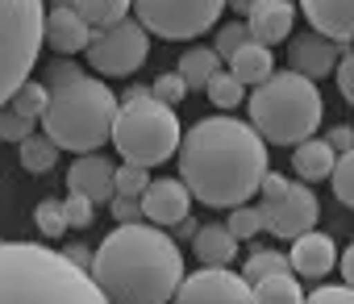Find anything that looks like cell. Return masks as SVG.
<instances>
[{"label": "cell", "instance_id": "44", "mask_svg": "<svg viewBox=\"0 0 354 304\" xmlns=\"http://www.w3.org/2000/svg\"><path fill=\"white\" fill-rule=\"evenodd\" d=\"M225 5H230L234 13H242V17H246V13H250V9L259 5V0H225Z\"/></svg>", "mask_w": 354, "mask_h": 304}, {"label": "cell", "instance_id": "4", "mask_svg": "<svg viewBox=\"0 0 354 304\" xmlns=\"http://www.w3.org/2000/svg\"><path fill=\"white\" fill-rule=\"evenodd\" d=\"M0 304H109L96 279L42 242H0Z\"/></svg>", "mask_w": 354, "mask_h": 304}, {"label": "cell", "instance_id": "2", "mask_svg": "<svg viewBox=\"0 0 354 304\" xmlns=\"http://www.w3.org/2000/svg\"><path fill=\"white\" fill-rule=\"evenodd\" d=\"M88 275L109 304H167L184 283V250L150 221L117 225L92 250Z\"/></svg>", "mask_w": 354, "mask_h": 304}, {"label": "cell", "instance_id": "21", "mask_svg": "<svg viewBox=\"0 0 354 304\" xmlns=\"http://www.w3.org/2000/svg\"><path fill=\"white\" fill-rule=\"evenodd\" d=\"M225 63H230L225 71H230L238 84H246V88H259V84L275 71V55H271V46H263V42H254V38H250L246 46H238Z\"/></svg>", "mask_w": 354, "mask_h": 304}, {"label": "cell", "instance_id": "7", "mask_svg": "<svg viewBox=\"0 0 354 304\" xmlns=\"http://www.w3.org/2000/svg\"><path fill=\"white\" fill-rule=\"evenodd\" d=\"M42 0H0V104H9L13 92L34 75L42 50Z\"/></svg>", "mask_w": 354, "mask_h": 304}, {"label": "cell", "instance_id": "34", "mask_svg": "<svg viewBox=\"0 0 354 304\" xmlns=\"http://www.w3.org/2000/svg\"><path fill=\"white\" fill-rule=\"evenodd\" d=\"M150 96H154V100H162V104H171V108H175V104H180V100H184V96H188V84H184V79H180V71H162V75H158V79H154V84H150Z\"/></svg>", "mask_w": 354, "mask_h": 304}, {"label": "cell", "instance_id": "40", "mask_svg": "<svg viewBox=\"0 0 354 304\" xmlns=\"http://www.w3.org/2000/svg\"><path fill=\"white\" fill-rule=\"evenodd\" d=\"M304 304H354V287H346V283L342 287H333V283L329 287H313Z\"/></svg>", "mask_w": 354, "mask_h": 304}, {"label": "cell", "instance_id": "9", "mask_svg": "<svg viewBox=\"0 0 354 304\" xmlns=\"http://www.w3.org/2000/svg\"><path fill=\"white\" fill-rule=\"evenodd\" d=\"M88 67L100 75V79H121V75H133L146 59H150V34L142 30V21H117L109 30H96L92 34V46L84 50Z\"/></svg>", "mask_w": 354, "mask_h": 304}, {"label": "cell", "instance_id": "20", "mask_svg": "<svg viewBox=\"0 0 354 304\" xmlns=\"http://www.w3.org/2000/svg\"><path fill=\"white\" fill-rule=\"evenodd\" d=\"M333 163H337V150L325 142V137H304L300 146H292V171L304 180V184H321L333 175Z\"/></svg>", "mask_w": 354, "mask_h": 304}, {"label": "cell", "instance_id": "1", "mask_svg": "<svg viewBox=\"0 0 354 304\" xmlns=\"http://www.w3.org/2000/svg\"><path fill=\"white\" fill-rule=\"evenodd\" d=\"M175 159H180L184 188L205 209L250 205V196H259L263 175L271 171V155H267V142L259 137V129L230 113L201 117L184 133Z\"/></svg>", "mask_w": 354, "mask_h": 304}, {"label": "cell", "instance_id": "17", "mask_svg": "<svg viewBox=\"0 0 354 304\" xmlns=\"http://www.w3.org/2000/svg\"><path fill=\"white\" fill-rule=\"evenodd\" d=\"M292 26H296V5H292V0H259V5L246 13L250 38L271 46V50L292 38Z\"/></svg>", "mask_w": 354, "mask_h": 304}, {"label": "cell", "instance_id": "3", "mask_svg": "<svg viewBox=\"0 0 354 304\" xmlns=\"http://www.w3.org/2000/svg\"><path fill=\"white\" fill-rule=\"evenodd\" d=\"M50 88V104L42 113V129L59 150H71V155H92L113 137V121L121 100L113 96V88L100 75L80 71L75 63L59 59L46 79Z\"/></svg>", "mask_w": 354, "mask_h": 304}, {"label": "cell", "instance_id": "23", "mask_svg": "<svg viewBox=\"0 0 354 304\" xmlns=\"http://www.w3.org/2000/svg\"><path fill=\"white\" fill-rule=\"evenodd\" d=\"M250 300L254 304H304L308 292L300 287V279L292 271H283V275H267V279L250 283Z\"/></svg>", "mask_w": 354, "mask_h": 304}, {"label": "cell", "instance_id": "18", "mask_svg": "<svg viewBox=\"0 0 354 304\" xmlns=\"http://www.w3.org/2000/svg\"><path fill=\"white\" fill-rule=\"evenodd\" d=\"M304 21L333 42H354V0H300Z\"/></svg>", "mask_w": 354, "mask_h": 304}, {"label": "cell", "instance_id": "45", "mask_svg": "<svg viewBox=\"0 0 354 304\" xmlns=\"http://www.w3.org/2000/svg\"><path fill=\"white\" fill-rule=\"evenodd\" d=\"M350 129H354V125H350Z\"/></svg>", "mask_w": 354, "mask_h": 304}, {"label": "cell", "instance_id": "36", "mask_svg": "<svg viewBox=\"0 0 354 304\" xmlns=\"http://www.w3.org/2000/svg\"><path fill=\"white\" fill-rule=\"evenodd\" d=\"M63 217H67L71 229H88L92 217H96V205L84 200V196H75V192H67V200H63Z\"/></svg>", "mask_w": 354, "mask_h": 304}, {"label": "cell", "instance_id": "30", "mask_svg": "<svg viewBox=\"0 0 354 304\" xmlns=\"http://www.w3.org/2000/svg\"><path fill=\"white\" fill-rule=\"evenodd\" d=\"M329 184H333V196H337V205L354 209V150H346V155H337V163H333V175H329Z\"/></svg>", "mask_w": 354, "mask_h": 304}, {"label": "cell", "instance_id": "33", "mask_svg": "<svg viewBox=\"0 0 354 304\" xmlns=\"http://www.w3.org/2000/svg\"><path fill=\"white\" fill-rule=\"evenodd\" d=\"M34 225L42 229V238H63V234H67L63 200H42V205L34 209Z\"/></svg>", "mask_w": 354, "mask_h": 304}, {"label": "cell", "instance_id": "11", "mask_svg": "<svg viewBox=\"0 0 354 304\" xmlns=\"http://www.w3.org/2000/svg\"><path fill=\"white\" fill-rule=\"evenodd\" d=\"M342 42H333V38H321L317 30L313 34H292L288 38V71H296V75H304V79H325V75H333L337 71V63H342Z\"/></svg>", "mask_w": 354, "mask_h": 304}, {"label": "cell", "instance_id": "10", "mask_svg": "<svg viewBox=\"0 0 354 304\" xmlns=\"http://www.w3.org/2000/svg\"><path fill=\"white\" fill-rule=\"evenodd\" d=\"M171 304H254V300L246 275H238L234 267H201L184 275Z\"/></svg>", "mask_w": 354, "mask_h": 304}, {"label": "cell", "instance_id": "19", "mask_svg": "<svg viewBox=\"0 0 354 304\" xmlns=\"http://www.w3.org/2000/svg\"><path fill=\"white\" fill-rule=\"evenodd\" d=\"M192 254L201 258V267H234V258H238V238L230 234L225 221L201 225V229L192 234Z\"/></svg>", "mask_w": 354, "mask_h": 304}, {"label": "cell", "instance_id": "14", "mask_svg": "<svg viewBox=\"0 0 354 304\" xmlns=\"http://www.w3.org/2000/svg\"><path fill=\"white\" fill-rule=\"evenodd\" d=\"M92 26L75 13V5H55L46 9L42 21V46H50L55 55H84L92 46Z\"/></svg>", "mask_w": 354, "mask_h": 304}, {"label": "cell", "instance_id": "39", "mask_svg": "<svg viewBox=\"0 0 354 304\" xmlns=\"http://www.w3.org/2000/svg\"><path fill=\"white\" fill-rule=\"evenodd\" d=\"M333 75H337V88H342V100L354 108V46L342 55V63H337V71H333Z\"/></svg>", "mask_w": 354, "mask_h": 304}, {"label": "cell", "instance_id": "31", "mask_svg": "<svg viewBox=\"0 0 354 304\" xmlns=\"http://www.w3.org/2000/svg\"><path fill=\"white\" fill-rule=\"evenodd\" d=\"M34 125H38V121L21 117L13 104H0V142H13V146H21L26 137H34Z\"/></svg>", "mask_w": 354, "mask_h": 304}, {"label": "cell", "instance_id": "16", "mask_svg": "<svg viewBox=\"0 0 354 304\" xmlns=\"http://www.w3.org/2000/svg\"><path fill=\"white\" fill-rule=\"evenodd\" d=\"M113 180H117V163H109L104 155H80L67 171V188L92 205H109L117 196Z\"/></svg>", "mask_w": 354, "mask_h": 304}, {"label": "cell", "instance_id": "5", "mask_svg": "<svg viewBox=\"0 0 354 304\" xmlns=\"http://www.w3.org/2000/svg\"><path fill=\"white\" fill-rule=\"evenodd\" d=\"M246 113L267 146H300L304 137H317L325 104H321V92L313 79H304L296 71H271L250 92Z\"/></svg>", "mask_w": 354, "mask_h": 304}, {"label": "cell", "instance_id": "37", "mask_svg": "<svg viewBox=\"0 0 354 304\" xmlns=\"http://www.w3.org/2000/svg\"><path fill=\"white\" fill-rule=\"evenodd\" d=\"M288 188H292V180L288 175H279V171H267L263 175V184H259V196H263V209L271 213L283 196H288Z\"/></svg>", "mask_w": 354, "mask_h": 304}, {"label": "cell", "instance_id": "27", "mask_svg": "<svg viewBox=\"0 0 354 304\" xmlns=\"http://www.w3.org/2000/svg\"><path fill=\"white\" fill-rule=\"evenodd\" d=\"M230 234L238 238V242H250V238H259L263 229H267V209L263 205H238V209H230Z\"/></svg>", "mask_w": 354, "mask_h": 304}, {"label": "cell", "instance_id": "43", "mask_svg": "<svg viewBox=\"0 0 354 304\" xmlns=\"http://www.w3.org/2000/svg\"><path fill=\"white\" fill-rule=\"evenodd\" d=\"M63 254H67V258H71V263H75V267H84V271H88V267H92V250H88V246H84V242H71V246H67V250H63Z\"/></svg>", "mask_w": 354, "mask_h": 304}, {"label": "cell", "instance_id": "12", "mask_svg": "<svg viewBox=\"0 0 354 304\" xmlns=\"http://www.w3.org/2000/svg\"><path fill=\"white\" fill-rule=\"evenodd\" d=\"M317 221H321V205H317L313 188H304V184H292L288 196L267 213V229H271L275 238H283V242H292V238L317 229Z\"/></svg>", "mask_w": 354, "mask_h": 304}, {"label": "cell", "instance_id": "29", "mask_svg": "<svg viewBox=\"0 0 354 304\" xmlns=\"http://www.w3.org/2000/svg\"><path fill=\"white\" fill-rule=\"evenodd\" d=\"M21 117H30V121H42V113H46V104H50V88L46 84H34V79H26L17 92H13V100H9Z\"/></svg>", "mask_w": 354, "mask_h": 304}, {"label": "cell", "instance_id": "38", "mask_svg": "<svg viewBox=\"0 0 354 304\" xmlns=\"http://www.w3.org/2000/svg\"><path fill=\"white\" fill-rule=\"evenodd\" d=\"M109 213H113V221L133 225V221H142V200H133V196H113V200H109Z\"/></svg>", "mask_w": 354, "mask_h": 304}, {"label": "cell", "instance_id": "22", "mask_svg": "<svg viewBox=\"0 0 354 304\" xmlns=\"http://www.w3.org/2000/svg\"><path fill=\"white\" fill-rule=\"evenodd\" d=\"M221 67H225V63H221V55H217L213 46H192V50L180 55V67H175V71H180V79H184L188 92H192V88H209V79H213Z\"/></svg>", "mask_w": 354, "mask_h": 304}, {"label": "cell", "instance_id": "26", "mask_svg": "<svg viewBox=\"0 0 354 304\" xmlns=\"http://www.w3.org/2000/svg\"><path fill=\"white\" fill-rule=\"evenodd\" d=\"M205 92H209V104H213L217 113H234V108L246 100V84H238L225 67L209 79V88H205Z\"/></svg>", "mask_w": 354, "mask_h": 304}, {"label": "cell", "instance_id": "41", "mask_svg": "<svg viewBox=\"0 0 354 304\" xmlns=\"http://www.w3.org/2000/svg\"><path fill=\"white\" fill-rule=\"evenodd\" d=\"M325 142L337 150V155H346V150H354V129H350V125H333Z\"/></svg>", "mask_w": 354, "mask_h": 304}, {"label": "cell", "instance_id": "15", "mask_svg": "<svg viewBox=\"0 0 354 304\" xmlns=\"http://www.w3.org/2000/svg\"><path fill=\"white\" fill-rule=\"evenodd\" d=\"M337 254H342V250L333 246V238H329V234L308 229V234L292 238L288 267H292V275H296V279H325V275L337 267Z\"/></svg>", "mask_w": 354, "mask_h": 304}, {"label": "cell", "instance_id": "25", "mask_svg": "<svg viewBox=\"0 0 354 304\" xmlns=\"http://www.w3.org/2000/svg\"><path fill=\"white\" fill-rule=\"evenodd\" d=\"M17 155H21V167H26L30 175H46V171L59 163V146H55L46 133H34V137H26V142L17 146Z\"/></svg>", "mask_w": 354, "mask_h": 304}, {"label": "cell", "instance_id": "42", "mask_svg": "<svg viewBox=\"0 0 354 304\" xmlns=\"http://www.w3.org/2000/svg\"><path fill=\"white\" fill-rule=\"evenodd\" d=\"M337 271H342V283H346V287H354V242L337 254Z\"/></svg>", "mask_w": 354, "mask_h": 304}, {"label": "cell", "instance_id": "8", "mask_svg": "<svg viewBox=\"0 0 354 304\" xmlns=\"http://www.w3.org/2000/svg\"><path fill=\"white\" fill-rule=\"evenodd\" d=\"M133 13L146 34L167 42H192L213 30L225 13V0H133Z\"/></svg>", "mask_w": 354, "mask_h": 304}, {"label": "cell", "instance_id": "6", "mask_svg": "<svg viewBox=\"0 0 354 304\" xmlns=\"http://www.w3.org/2000/svg\"><path fill=\"white\" fill-rule=\"evenodd\" d=\"M121 163H138V167H158L167 163L184 142V129H180V117H175L171 104L154 100L150 88H133L125 92L121 108H117V121H113V137Z\"/></svg>", "mask_w": 354, "mask_h": 304}, {"label": "cell", "instance_id": "24", "mask_svg": "<svg viewBox=\"0 0 354 304\" xmlns=\"http://www.w3.org/2000/svg\"><path fill=\"white\" fill-rule=\"evenodd\" d=\"M71 5H75V13H80L92 30H109V26H117V21L129 17L133 0H71Z\"/></svg>", "mask_w": 354, "mask_h": 304}, {"label": "cell", "instance_id": "28", "mask_svg": "<svg viewBox=\"0 0 354 304\" xmlns=\"http://www.w3.org/2000/svg\"><path fill=\"white\" fill-rule=\"evenodd\" d=\"M283 271H292L288 267V254H279V250H250L246 254V267H242V275H246V283H259V279H267V275H283Z\"/></svg>", "mask_w": 354, "mask_h": 304}, {"label": "cell", "instance_id": "32", "mask_svg": "<svg viewBox=\"0 0 354 304\" xmlns=\"http://www.w3.org/2000/svg\"><path fill=\"white\" fill-rule=\"evenodd\" d=\"M117 196H133L142 200V192L150 188V167H138V163H121L117 167V180H113Z\"/></svg>", "mask_w": 354, "mask_h": 304}, {"label": "cell", "instance_id": "35", "mask_svg": "<svg viewBox=\"0 0 354 304\" xmlns=\"http://www.w3.org/2000/svg\"><path fill=\"white\" fill-rule=\"evenodd\" d=\"M250 42V30H246V21H230V26H221L217 30V42H213V50L221 55V63L238 50V46H246Z\"/></svg>", "mask_w": 354, "mask_h": 304}, {"label": "cell", "instance_id": "13", "mask_svg": "<svg viewBox=\"0 0 354 304\" xmlns=\"http://www.w3.org/2000/svg\"><path fill=\"white\" fill-rule=\"evenodd\" d=\"M192 213V192L184 188V180H150V188L142 192V221L171 229L188 221Z\"/></svg>", "mask_w": 354, "mask_h": 304}]
</instances>
